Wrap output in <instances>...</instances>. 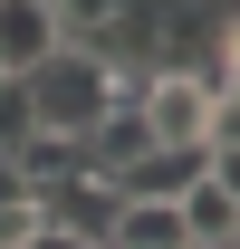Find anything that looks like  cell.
Returning <instances> with one entry per match:
<instances>
[{
  "mask_svg": "<svg viewBox=\"0 0 240 249\" xmlns=\"http://www.w3.org/2000/svg\"><path fill=\"white\" fill-rule=\"evenodd\" d=\"M20 96H29V115H39V124H58V134H87L106 106H125V96H116V58L67 48V38L29 67V77H20Z\"/></svg>",
  "mask_w": 240,
  "mask_h": 249,
  "instance_id": "obj_1",
  "label": "cell"
},
{
  "mask_svg": "<svg viewBox=\"0 0 240 249\" xmlns=\"http://www.w3.org/2000/svg\"><path fill=\"white\" fill-rule=\"evenodd\" d=\"M144 124L154 144H211V87L192 77V67H163V77H144Z\"/></svg>",
  "mask_w": 240,
  "mask_h": 249,
  "instance_id": "obj_2",
  "label": "cell"
},
{
  "mask_svg": "<svg viewBox=\"0 0 240 249\" xmlns=\"http://www.w3.org/2000/svg\"><path fill=\"white\" fill-rule=\"evenodd\" d=\"M116 211H125V192L116 182H96V173H67V182H48L39 192V220L48 230H67V240H116Z\"/></svg>",
  "mask_w": 240,
  "mask_h": 249,
  "instance_id": "obj_3",
  "label": "cell"
},
{
  "mask_svg": "<svg viewBox=\"0 0 240 249\" xmlns=\"http://www.w3.org/2000/svg\"><path fill=\"white\" fill-rule=\"evenodd\" d=\"M77 144H87V173H96V182H125V173L154 154V124H144V106H106Z\"/></svg>",
  "mask_w": 240,
  "mask_h": 249,
  "instance_id": "obj_4",
  "label": "cell"
},
{
  "mask_svg": "<svg viewBox=\"0 0 240 249\" xmlns=\"http://www.w3.org/2000/svg\"><path fill=\"white\" fill-rule=\"evenodd\" d=\"M58 48V10L48 0H0V77H29Z\"/></svg>",
  "mask_w": 240,
  "mask_h": 249,
  "instance_id": "obj_5",
  "label": "cell"
},
{
  "mask_svg": "<svg viewBox=\"0 0 240 249\" xmlns=\"http://www.w3.org/2000/svg\"><path fill=\"white\" fill-rule=\"evenodd\" d=\"M202 163H211V144H154L144 163H135V173H125V201H173V192H192L202 182Z\"/></svg>",
  "mask_w": 240,
  "mask_h": 249,
  "instance_id": "obj_6",
  "label": "cell"
},
{
  "mask_svg": "<svg viewBox=\"0 0 240 249\" xmlns=\"http://www.w3.org/2000/svg\"><path fill=\"white\" fill-rule=\"evenodd\" d=\"M173 211H182V230H192V249H231V240H240V201L211 182V173H202L192 192H173Z\"/></svg>",
  "mask_w": 240,
  "mask_h": 249,
  "instance_id": "obj_7",
  "label": "cell"
},
{
  "mask_svg": "<svg viewBox=\"0 0 240 249\" xmlns=\"http://www.w3.org/2000/svg\"><path fill=\"white\" fill-rule=\"evenodd\" d=\"M10 163L29 173V192H48V182H67V173H87V144H77V134H58V124H29Z\"/></svg>",
  "mask_w": 240,
  "mask_h": 249,
  "instance_id": "obj_8",
  "label": "cell"
},
{
  "mask_svg": "<svg viewBox=\"0 0 240 249\" xmlns=\"http://www.w3.org/2000/svg\"><path fill=\"white\" fill-rule=\"evenodd\" d=\"M106 249H192V230H182V211H173V201H125Z\"/></svg>",
  "mask_w": 240,
  "mask_h": 249,
  "instance_id": "obj_9",
  "label": "cell"
},
{
  "mask_svg": "<svg viewBox=\"0 0 240 249\" xmlns=\"http://www.w3.org/2000/svg\"><path fill=\"white\" fill-rule=\"evenodd\" d=\"M58 10V38L67 48H96V38H116V19L135 10V0H48Z\"/></svg>",
  "mask_w": 240,
  "mask_h": 249,
  "instance_id": "obj_10",
  "label": "cell"
},
{
  "mask_svg": "<svg viewBox=\"0 0 240 249\" xmlns=\"http://www.w3.org/2000/svg\"><path fill=\"white\" fill-rule=\"evenodd\" d=\"M29 96H20V77H0V154H20V134H29Z\"/></svg>",
  "mask_w": 240,
  "mask_h": 249,
  "instance_id": "obj_11",
  "label": "cell"
},
{
  "mask_svg": "<svg viewBox=\"0 0 240 249\" xmlns=\"http://www.w3.org/2000/svg\"><path fill=\"white\" fill-rule=\"evenodd\" d=\"M29 230H39V192H29V201H0V249H20Z\"/></svg>",
  "mask_w": 240,
  "mask_h": 249,
  "instance_id": "obj_12",
  "label": "cell"
},
{
  "mask_svg": "<svg viewBox=\"0 0 240 249\" xmlns=\"http://www.w3.org/2000/svg\"><path fill=\"white\" fill-rule=\"evenodd\" d=\"M211 144H240V77L211 96Z\"/></svg>",
  "mask_w": 240,
  "mask_h": 249,
  "instance_id": "obj_13",
  "label": "cell"
},
{
  "mask_svg": "<svg viewBox=\"0 0 240 249\" xmlns=\"http://www.w3.org/2000/svg\"><path fill=\"white\" fill-rule=\"evenodd\" d=\"M202 173H211V182H221V192L240 201V144H211V163H202Z\"/></svg>",
  "mask_w": 240,
  "mask_h": 249,
  "instance_id": "obj_14",
  "label": "cell"
},
{
  "mask_svg": "<svg viewBox=\"0 0 240 249\" xmlns=\"http://www.w3.org/2000/svg\"><path fill=\"white\" fill-rule=\"evenodd\" d=\"M20 249H96V240H67V230H48V220H39V230H29Z\"/></svg>",
  "mask_w": 240,
  "mask_h": 249,
  "instance_id": "obj_15",
  "label": "cell"
},
{
  "mask_svg": "<svg viewBox=\"0 0 240 249\" xmlns=\"http://www.w3.org/2000/svg\"><path fill=\"white\" fill-rule=\"evenodd\" d=\"M221 67H231V77H240V19H231V29H221Z\"/></svg>",
  "mask_w": 240,
  "mask_h": 249,
  "instance_id": "obj_16",
  "label": "cell"
}]
</instances>
